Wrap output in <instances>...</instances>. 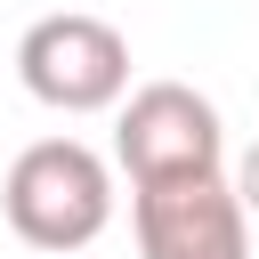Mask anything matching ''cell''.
Listing matches in <instances>:
<instances>
[{
	"instance_id": "cell-1",
	"label": "cell",
	"mask_w": 259,
	"mask_h": 259,
	"mask_svg": "<svg viewBox=\"0 0 259 259\" xmlns=\"http://www.w3.org/2000/svg\"><path fill=\"white\" fill-rule=\"evenodd\" d=\"M0 210L16 227V243L32 251H89L113 219V170L81 146V138H40L8 162V186H0Z\"/></svg>"
},
{
	"instance_id": "cell-2",
	"label": "cell",
	"mask_w": 259,
	"mask_h": 259,
	"mask_svg": "<svg viewBox=\"0 0 259 259\" xmlns=\"http://www.w3.org/2000/svg\"><path fill=\"white\" fill-rule=\"evenodd\" d=\"M16 81H24L49 113H105V105H121V89H130V40H121L105 16L57 8V16L24 24V40H16Z\"/></svg>"
},
{
	"instance_id": "cell-3",
	"label": "cell",
	"mask_w": 259,
	"mask_h": 259,
	"mask_svg": "<svg viewBox=\"0 0 259 259\" xmlns=\"http://www.w3.org/2000/svg\"><path fill=\"white\" fill-rule=\"evenodd\" d=\"M138 219V259H251V210L219 170H186V178H154L130 194Z\"/></svg>"
},
{
	"instance_id": "cell-4",
	"label": "cell",
	"mask_w": 259,
	"mask_h": 259,
	"mask_svg": "<svg viewBox=\"0 0 259 259\" xmlns=\"http://www.w3.org/2000/svg\"><path fill=\"white\" fill-rule=\"evenodd\" d=\"M219 105L186 81H146L130 105H121V130H113V162L130 170V186H154V178H186V170H219Z\"/></svg>"
},
{
	"instance_id": "cell-5",
	"label": "cell",
	"mask_w": 259,
	"mask_h": 259,
	"mask_svg": "<svg viewBox=\"0 0 259 259\" xmlns=\"http://www.w3.org/2000/svg\"><path fill=\"white\" fill-rule=\"evenodd\" d=\"M235 194H243V210H259V138H251V154H243V170H235Z\"/></svg>"
}]
</instances>
